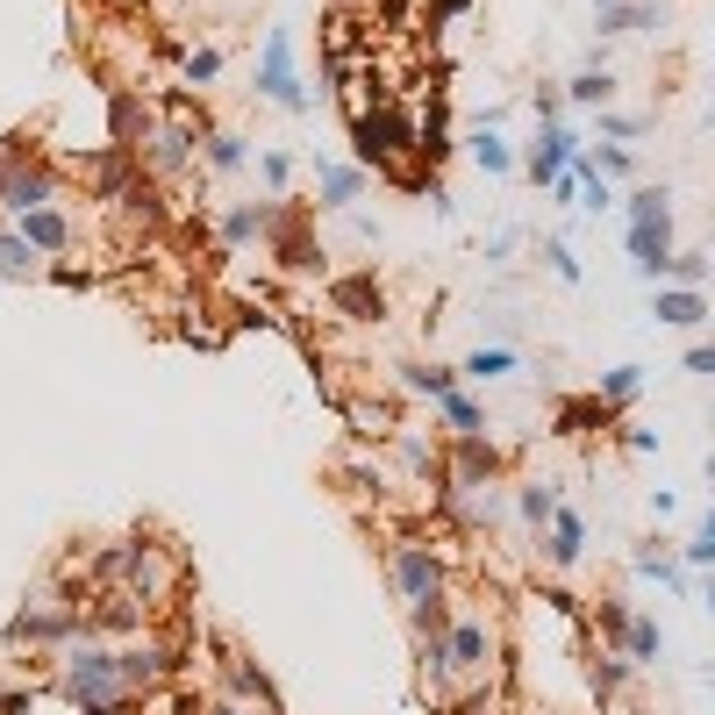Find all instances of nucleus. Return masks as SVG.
I'll list each match as a JSON object with an SVG mask.
<instances>
[{"label": "nucleus", "mask_w": 715, "mask_h": 715, "mask_svg": "<svg viewBox=\"0 0 715 715\" xmlns=\"http://www.w3.org/2000/svg\"><path fill=\"white\" fill-rule=\"evenodd\" d=\"M65 694H72V702H80L86 715H122L129 687H122L115 651H72V665H65Z\"/></svg>", "instance_id": "nucleus-1"}, {"label": "nucleus", "mask_w": 715, "mask_h": 715, "mask_svg": "<svg viewBox=\"0 0 715 715\" xmlns=\"http://www.w3.org/2000/svg\"><path fill=\"white\" fill-rule=\"evenodd\" d=\"M257 94H265L272 108H286V115L308 108L301 72H294V36H286V29H272V36H265V57H257Z\"/></svg>", "instance_id": "nucleus-2"}, {"label": "nucleus", "mask_w": 715, "mask_h": 715, "mask_svg": "<svg viewBox=\"0 0 715 715\" xmlns=\"http://www.w3.org/2000/svg\"><path fill=\"white\" fill-rule=\"evenodd\" d=\"M408 115H358V158L365 165H393L408 150Z\"/></svg>", "instance_id": "nucleus-3"}, {"label": "nucleus", "mask_w": 715, "mask_h": 715, "mask_svg": "<svg viewBox=\"0 0 715 715\" xmlns=\"http://www.w3.org/2000/svg\"><path fill=\"white\" fill-rule=\"evenodd\" d=\"M393 587L422 608V601H437V587H444V566H437L422 544H401V551H393Z\"/></svg>", "instance_id": "nucleus-4"}, {"label": "nucleus", "mask_w": 715, "mask_h": 715, "mask_svg": "<svg viewBox=\"0 0 715 715\" xmlns=\"http://www.w3.org/2000/svg\"><path fill=\"white\" fill-rule=\"evenodd\" d=\"M665 257H673V215L630 222V265L644 272V280H665Z\"/></svg>", "instance_id": "nucleus-5"}, {"label": "nucleus", "mask_w": 715, "mask_h": 715, "mask_svg": "<svg viewBox=\"0 0 715 715\" xmlns=\"http://www.w3.org/2000/svg\"><path fill=\"white\" fill-rule=\"evenodd\" d=\"M0 201H8L14 215H29V208H51V201H57V179L43 172V165H8V172H0Z\"/></svg>", "instance_id": "nucleus-6"}, {"label": "nucleus", "mask_w": 715, "mask_h": 715, "mask_svg": "<svg viewBox=\"0 0 715 715\" xmlns=\"http://www.w3.org/2000/svg\"><path fill=\"white\" fill-rule=\"evenodd\" d=\"M572 165V129H558V122H544V136H537V150H529V179L537 187H551L558 172Z\"/></svg>", "instance_id": "nucleus-7"}, {"label": "nucleus", "mask_w": 715, "mask_h": 715, "mask_svg": "<svg viewBox=\"0 0 715 715\" xmlns=\"http://www.w3.org/2000/svg\"><path fill=\"white\" fill-rule=\"evenodd\" d=\"M22 243H29V251H65L72 222L57 215V208H29V215H22Z\"/></svg>", "instance_id": "nucleus-8"}, {"label": "nucleus", "mask_w": 715, "mask_h": 715, "mask_svg": "<svg viewBox=\"0 0 715 715\" xmlns=\"http://www.w3.org/2000/svg\"><path fill=\"white\" fill-rule=\"evenodd\" d=\"M494 465H501V451L494 444H480V437H459V486H480V480H494Z\"/></svg>", "instance_id": "nucleus-9"}, {"label": "nucleus", "mask_w": 715, "mask_h": 715, "mask_svg": "<svg viewBox=\"0 0 715 715\" xmlns=\"http://www.w3.org/2000/svg\"><path fill=\"white\" fill-rule=\"evenodd\" d=\"M651 315H659V323H673V329H694L708 308H702V294H694V286H673V294L651 301Z\"/></svg>", "instance_id": "nucleus-10"}, {"label": "nucleus", "mask_w": 715, "mask_h": 715, "mask_svg": "<svg viewBox=\"0 0 715 715\" xmlns=\"http://www.w3.org/2000/svg\"><path fill=\"white\" fill-rule=\"evenodd\" d=\"M580 544H587L580 515H572V508H558V515H551V544H544V551H551V566H572V558H580Z\"/></svg>", "instance_id": "nucleus-11"}, {"label": "nucleus", "mask_w": 715, "mask_h": 715, "mask_svg": "<svg viewBox=\"0 0 715 715\" xmlns=\"http://www.w3.org/2000/svg\"><path fill=\"white\" fill-rule=\"evenodd\" d=\"M659 22V8L651 0H622V8H601V36H630V29Z\"/></svg>", "instance_id": "nucleus-12"}, {"label": "nucleus", "mask_w": 715, "mask_h": 715, "mask_svg": "<svg viewBox=\"0 0 715 715\" xmlns=\"http://www.w3.org/2000/svg\"><path fill=\"white\" fill-rule=\"evenodd\" d=\"M358 187H365L358 165H329V172H323V208H351Z\"/></svg>", "instance_id": "nucleus-13"}, {"label": "nucleus", "mask_w": 715, "mask_h": 715, "mask_svg": "<svg viewBox=\"0 0 715 715\" xmlns=\"http://www.w3.org/2000/svg\"><path fill=\"white\" fill-rule=\"evenodd\" d=\"M329 294H337V308H351V315H379L387 308V294H379L372 280H337Z\"/></svg>", "instance_id": "nucleus-14"}, {"label": "nucleus", "mask_w": 715, "mask_h": 715, "mask_svg": "<svg viewBox=\"0 0 715 715\" xmlns=\"http://www.w3.org/2000/svg\"><path fill=\"white\" fill-rule=\"evenodd\" d=\"M622 644H630V665H651V659H659V622L630 616V622H622Z\"/></svg>", "instance_id": "nucleus-15"}, {"label": "nucleus", "mask_w": 715, "mask_h": 715, "mask_svg": "<svg viewBox=\"0 0 715 715\" xmlns=\"http://www.w3.org/2000/svg\"><path fill=\"white\" fill-rule=\"evenodd\" d=\"M508 372H515V351H508V344H486V351L465 358V379H508Z\"/></svg>", "instance_id": "nucleus-16"}, {"label": "nucleus", "mask_w": 715, "mask_h": 715, "mask_svg": "<svg viewBox=\"0 0 715 715\" xmlns=\"http://www.w3.org/2000/svg\"><path fill=\"white\" fill-rule=\"evenodd\" d=\"M265 222H272V208H230V215H222V236H230V243H251Z\"/></svg>", "instance_id": "nucleus-17"}, {"label": "nucleus", "mask_w": 715, "mask_h": 715, "mask_svg": "<svg viewBox=\"0 0 715 715\" xmlns=\"http://www.w3.org/2000/svg\"><path fill=\"white\" fill-rule=\"evenodd\" d=\"M665 280H680V286H694V294H702L708 257H702V251H673V257H665Z\"/></svg>", "instance_id": "nucleus-18"}, {"label": "nucleus", "mask_w": 715, "mask_h": 715, "mask_svg": "<svg viewBox=\"0 0 715 715\" xmlns=\"http://www.w3.org/2000/svg\"><path fill=\"white\" fill-rule=\"evenodd\" d=\"M187 150H193V136H187V129H165V136H158V150H150V165H158V172H179V165H187Z\"/></svg>", "instance_id": "nucleus-19"}, {"label": "nucleus", "mask_w": 715, "mask_h": 715, "mask_svg": "<svg viewBox=\"0 0 715 715\" xmlns=\"http://www.w3.org/2000/svg\"><path fill=\"white\" fill-rule=\"evenodd\" d=\"M473 158H480V172H508V165H515V150L501 144L494 129H480V136H473Z\"/></svg>", "instance_id": "nucleus-20"}, {"label": "nucleus", "mask_w": 715, "mask_h": 715, "mask_svg": "<svg viewBox=\"0 0 715 715\" xmlns=\"http://www.w3.org/2000/svg\"><path fill=\"white\" fill-rule=\"evenodd\" d=\"M437 408H444V422H451V430H459V437H480V408L465 401L459 387H451V393H444V401H437Z\"/></svg>", "instance_id": "nucleus-21"}, {"label": "nucleus", "mask_w": 715, "mask_h": 715, "mask_svg": "<svg viewBox=\"0 0 715 715\" xmlns=\"http://www.w3.org/2000/svg\"><path fill=\"white\" fill-rule=\"evenodd\" d=\"M408 387H416V393H430V401H444V393L459 387V379H451L444 365H408Z\"/></svg>", "instance_id": "nucleus-22"}, {"label": "nucleus", "mask_w": 715, "mask_h": 715, "mask_svg": "<svg viewBox=\"0 0 715 715\" xmlns=\"http://www.w3.org/2000/svg\"><path fill=\"white\" fill-rule=\"evenodd\" d=\"M637 387H644V365H616V372L601 379V393H595V401H630Z\"/></svg>", "instance_id": "nucleus-23"}, {"label": "nucleus", "mask_w": 715, "mask_h": 715, "mask_svg": "<svg viewBox=\"0 0 715 715\" xmlns=\"http://www.w3.org/2000/svg\"><path fill=\"white\" fill-rule=\"evenodd\" d=\"M36 272V257H29L22 236H0V280H29Z\"/></svg>", "instance_id": "nucleus-24"}, {"label": "nucleus", "mask_w": 715, "mask_h": 715, "mask_svg": "<svg viewBox=\"0 0 715 715\" xmlns=\"http://www.w3.org/2000/svg\"><path fill=\"white\" fill-rule=\"evenodd\" d=\"M208 165H215V172H236L243 165V136H208Z\"/></svg>", "instance_id": "nucleus-25"}, {"label": "nucleus", "mask_w": 715, "mask_h": 715, "mask_svg": "<svg viewBox=\"0 0 715 715\" xmlns=\"http://www.w3.org/2000/svg\"><path fill=\"white\" fill-rule=\"evenodd\" d=\"M566 94L580 101V108H595V101H608V72H580V80H572Z\"/></svg>", "instance_id": "nucleus-26"}, {"label": "nucleus", "mask_w": 715, "mask_h": 715, "mask_svg": "<svg viewBox=\"0 0 715 715\" xmlns=\"http://www.w3.org/2000/svg\"><path fill=\"white\" fill-rule=\"evenodd\" d=\"M551 515H558V501L544 486H523V523H551Z\"/></svg>", "instance_id": "nucleus-27"}, {"label": "nucleus", "mask_w": 715, "mask_h": 715, "mask_svg": "<svg viewBox=\"0 0 715 715\" xmlns=\"http://www.w3.org/2000/svg\"><path fill=\"white\" fill-rule=\"evenodd\" d=\"M601 416H608V401H566L558 422H566V430H587V422H601Z\"/></svg>", "instance_id": "nucleus-28"}, {"label": "nucleus", "mask_w": 715, "mask_h": 715, "mask_svg": "<svg viewBox=\"0 0 715 715\" xmlns=\"http://www.w3.org/2000/svg\"><path fill=\"white\" fill-rule=\"evenodd\" d=\"M708 558H715V523H702L694 544H687V566H708Z\"/></svg>", "instance_id": "nucleus-29"}, {"label": "nucleus", "mask_w": 715, "mask_h": 715, "mask_svg": "<svg viewBox=\"0 0 715 715\" xmlns=\"http://www.w3.org/2000/svg\"><path fill=\"white\" fill-rule=\"evenodd\" d=\"M215 72H222V57H215V51H193V57H187V80H193V86L215 80Z\"/></svg>", "instance_id": "nucleus-30"}, {"label": "nucleus", "mask_w": 715, "mask_h": 715, "mask_svg": "<svg viewBox=\"0 0 715 715\" xmlns=\"http://www.w3.org/2000/svg\"><path fill=\"white\" fill-rule=\"evenodd\" d=\"M630 165H637V158H630V150H622V144H608V150H601V158H595V172H616V179H622V172H630Z\"/></svg>", "instance_id": "nucleus-31"}, {"label": "nucleus", "mask_w": 715, "mask_h": 715, "mask_svg": "<svg viewBox=\"0 0 715 715\" xmlns=\"http://www.w3.org/2000/svg\"><path fill=\"white\" fill-rule=\"evenodd\" d=\"M136 122H144V108L122 94V101H115V136H136Z\"/></svg>", "instance_id": "nucleus-32"}, {"label": "nucleus", "mask_w": 715, "mask_h": 715, "mask_svg": "<svg viewBox=\"0 0 715 715\" xmlns=\"http://www.w3.org/2000/svg\"><path fill=\"white\" fill-rule=\"evenodd\" d=\"M544 257H551V272H558V280H580V257H572L566 243H551V251H544Z\"/></svg>", "instance_id": "nucleus-33"}, {"label": "nucleus", "mask_w": 715, "mask_h": 715, "mask_svg": "<svg viewBox=\"0 0 715 715\" xmlns=\"http://www.w3.org/2000/svg\"><path fill=\"white\" fill-rule=\"evenodd\" d=\"M236 687L257 694V702H272V687H265V673H257V665H236Z\"/></svg>", "instance_id": "nucleus-34"}, {"label": "nucleus", "mask_w": 715, "mask_h": 715, "mask_svg": "<svg viewBox=\"0 0 715 715\" xmlns=\"http://www.w3.org/2000/svg\"><path fill=\"white\" fill-rule=\"evenodd\" d=\"M208 715H243V708H230V702H222V708H208Z\"/></svg>", "instance_id": "nucleus-35"}, {"label": "nucleus", "mask_w": 715, "mask_h": 715, "mask_svg": "<svg viewBox=\"0 0 715 715\" xmlns=\"http://www.w3.org/2000/svg\"><path fill=\"white\" fill-rule=\"evenodd\" d=\"M601 8H622V0H601Z\"/></svg>", "instance_id": "nucleus-36"}]
</instances>
